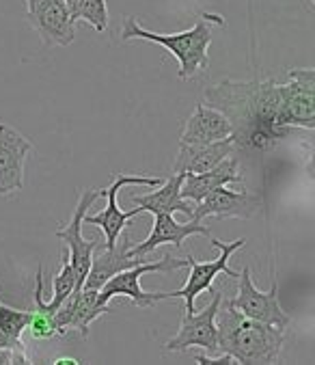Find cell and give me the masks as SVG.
Here are the masks:
<instances>
[{
	"instance_id": "4fadbf2b",
	"label": "cell",
	"mask_w": 315,
	"mask_h": 365,
	"mask_svg": "<svg viewBox=\"0 0 315 365\" xmlns=\"http://www.w3.org/2000/svg\"><path fill=\"white\" fill-rule=\"evenodd\" d=\"M190 236H210V230L201 221H195V218H192V223H177L173 214H153L151 234L140 245L130 247V255L145 257L162 245L182 247V242Z\"/></svg>"
},
{
	"instance_id": "e0dca14e",
	"label": "cell",
	"mask_w": 315,
	"mask_h": 365,
	"mask_svg": "<svg viewBox=\"0 0 315 365\" xmlns=\"http://www.w3.org/2000/svg\"><path fill=\"white\" fill-rule=\"evenodd\" d=\"M130 238L125 236L121 242L117 240V245L113 249H104L100 255H95L91 259V268L87 272V279L83 283V287L89 289H100L110 277H115L117 272L125 270V268H134L143 262H147L145 257H134L130 255Z\"/></svg>"
},
{
	"instance_id": "8992f818",
	"label": "cell",
	"mask_w": 315,
	"mask_h": 365,
	"mask_svg": "<svg viewBox=\"0 0 315 365\" xmlns=\"http://www.w3.org/2000/svg\"><path fill=\"white\" fill-rule=\"evenodd\" d=\"M247 242V238H238L233 240L229 245L220 242L218 238H212V245L216 249H220V255L212 262H199L195 257H188V266H190V274H188V281L184 287L171 292V299H184L186 303V314H192L195 312V301L199 294H203V292L212 289V283L218 274H229V277H238V270L229 268V257L242 249Z\"/></svg>"
},
{
	"instance_id": "d6986e66",
	"label": "cell",
	"mask_w": 315,
	"mask_h": 365,
	"mask_svg": "<svg viewBox=\"0 0 315 365\" xmlns=\"http://www.w3.org/2000/svg\"><path fill=\"white\" fill-rule=\"evenodd\" d=\"M73 289H78L76 287V270H73V266L69 262L67 249H63V253H61V270L54 274V281H52V299L50 301H43V279H41V266H39V272H37V279H35V297H33L35 299V309L54 316L56 307L71 294Z\"/></svg>"
},
{
	"instance_id": "7c38bea8",
	"label": "cell",
	"mask_w": 315,
	"mask_h": 365,
	"mask_svg": "<svg viewBox=\"0 0 315 365\" xmlns=\"http://www.w3.org/2000/svg\"><path fill=\"white\" fill-rule=\"evenodd\" d=\"M259 205H262V199L253 192H247V190L235 192V190H229L227 186H220L192 205V218L201 223L207 216L251 218L259 210Z\"/></svg>"
},
{
	"instance_id": "52a82bcc",
	"label": "cell",
	"mask_w": 315,
	"mask_h": 365,
	"mask_svg": "<svg viewBox=\"0 0 315 365\" xmlns=\"http://www.w3.org/2000/svg\"><path fill=\"white\" fill-rule=\"evenodd\" d=\"M240 279V287H238V297L231 299L229 303L238 309L242 316L259 320L264 324H272L279 329H285L291 318L287 316V312H283L281 303H279V285L277 281L272 283V287L268 292H262L255 287L253 279H251V268H242L238 272Z\"/></svg>"
},
{
	"instance_id": "7402d4cb",
	"label": "cell",
	"mask_w": 315,
	"mask_h": 365,
	"mask_svg": "<svg viewBox=\"0 0 315 365\" xmlns=\"http://www.w3.org/2000/svg\"><path fill=\"white\" fill-rule=\"evenodd\" d=\"M26 331H31L33 339H50L56 335V327H54V318L46 312H31V320Z\"/></svg>"
},
{
	"instance_id": "ba28073f",
	"label": "cell",
	"mask_w": 315,
	"mask_h": 365,
	"mask_svg": "<svg viewBox=\"0 0 315 365\" xmlns=\"http://www.w3.org/2000/svg\"><path fill=\"white\" fill-rule=\"evenodd\" d=\"M212 294H214V299L203 312L184 314L175 337H171L167 341L169 352H184L190 348H203L210 354H218L216 314H218V307L222 303V294L220 292H212Z\"/></svg>"
},
{
	"instance_id": "44dd1931",
	"label": "cell",
	"mask_w": 315,
	"mask_h": 365,
	"mask_svg": "<svg viewBox=\"0 0 315 365\" xmlns=\"http://www.w3.org/2000/svg\"><path fill=\"white\" fill-rule=\"evenodd\" d=\"M31 320V312H18L0 303V333H5L9 339L18 341L22 339V333L26 331Z\"/></svg>"
},
{
	"instance_id": "8fae6325",
	"label": "cell",
	"mask_w": 315,
	"mask_h": 365,
	"mask_svg": "<svg viewBox=\"0 0 315 365\" xmlns=\"http://www.w3.org/2000/svg\"><path fill=\"white\" fill-rule=\"evenodd\" d=\"M285 110L289 119V128H315V69L302 67L291 69L289 78L283 85Z\"/></svg>"
},
{
	"instance_id": "ac0fdd59",
	"label": "cell",
	"mask_w": 315,
	"mask_h": 365,
	"mask_svg": "<svg viewBox=\"0 0 315 365\" xmlns=\"http://www.w3.org/2000/svg\"><path fill=\"white\" fill-rule=\"evenodd\" d=\"M186 173H175L171 180H165L160 186H155L153 192L147 195H134L132 201L138 205V212H149V214H188L192 216V203L186 201L180 195L182 182H184Z\"/></svg>"
},
{
	"instance_id": "2e32d148",
	"label": "cell",
	"mask_w": 315,
	"mask_h": 365,
	"mask_svg": "<svg viewBox=\"0 0 315 365\" xmlns=\"http://www.w3.org/2000/svg\"><path fill=\"white\" fill-rule=\"evenodd\" d=\"M233 136L229 119L212 106L199 104L195 113L188 117L184 132L180 136V143H192V145H203V143H214Z\"/></svg>"
},
{
	"instance_id": "ffe728a7",
	"label": "cell",
	"mask_w": 315,
	"mask_h": 365,
	"mask_svg": "<svg viewBox=\"0 0 315 365\" xmlns=\"http://www.w3.org/2000/svg\"><path fill=\"white\" fill-rule=\"evenodd\" d=\"M71 20H85L91 24L98 33H104L108 26V7L106 0H78V7L71 14Z\"/></svg>"
},
{
	"instance_id": "5bb4252c",
	"label": "cell",
	"mask_w": 315,
	"mask_h": 365,
	"mask_svg": "<svg viewBox=\"0 0 315 365\" xmlns=\"http://www.w3.org/2000/svg\"><path fill=\"white\" fill-rule=\"evenodd\" d=\"M238 156L229 154L222 163H218L216 167L203 171V173H195V175H186L180 188V195L190 201L192 205L199 203L203 197H207L212 190L220 188V186H229V184H238L242 182L240 173H238Z\"/></svg>"
},
{
	"instance_id": "277c9868",
	"label": "cell",
	"mask_w": 315,
	"mask_h": 365,
	"mask_svg": "<svg viewBox=\"0 0 315 365\" xmlns=\"http://www.w3.org/2000/svg\"><path fill=\"white\" fill-rule=\"evenodd\" d=\"M165 180L162 178H145V175H125V173H117L115 182L108 188H102V197H106V207L100 214H85L83 223L85 225H95L104 232L106 236V249H113L119 240V236L123 234V230L128 227V221L132 216L140 214L136 207L132 212H123L119 207L117 195L125 188V186H147V188H155L160 186Z\"/></svg>"
},
{
	"instance_id": "9a60e30c",
	"label": "cell",
	"mask_w": 315,
	"mask_h": 365,
	"mask_svg": "<svg viewBox=\"0 0 315 365\" xmlns=\"http://www.w3.org/2000/svg\"><path fill=\"white\" fill-rule=\"evenodd\" d=\"M233 148H235L233 136L214 140V143H203V145L180 143V152H177L173 171L186 173V175L203 173V171L216 167L218 163H222L229 154H233Z\"/></svg>"
},
{
	"instance_id": "6da1fadb",
	"label": "cell",
	"mask_w": 315,
	"mask_h": 365,
	"mask_svg": "<svg viewBox=\"0 0 315 365\" xmlns=\"http://www.w3.org/2000/svg\"><path fill=\"white\" fill-rule=\"evenodd\" d=\"M218 354H229L235 363L274 365L283 348V331L272 324L242 316L231 303L218 307Z\"/></svg>"
},
{
	"instance_id": "603a6c76",
	"label": "cell",
	"mask_w": 315,
	"mask_h": 365,
	"mask_svg": "<svg viewBox=\"0 0 315 365\" xmlns=\"http://www.w3.org/2000/svg\"><path fill=\"white\" fill-rule=\"evenodd\" d=\"M20 346H24V344H22V339L14 341V339H9L5 333H0V348H20Z\"/></svg>"
},
{
	"instance_id": "3957f363",
	"label": "cell",
	"mask_w": 315,
	"mask_h": 365,
	"mask_svg": "<svg viewBox=\"0 0 315 365\" xmlns=\"http://www.w3.org/2000/svg\"><path fill=\"white\" fill-rule=\"evenodd\" d=\"M188 266V257L177 259L173 255H165L162 259L158 262H143L134 268H125L121 272H117L115 277H110L100 289H98V307L102 312H110V301L115 297H125L130 299L136 307H151L160 301H169L171 292H145L140 287V277L147 272H162V270H180Z\"/></svg>"
},
{
	"instance_id": "7a4b0ae2",
	"label": "cell",
	"mask_w": 315,
	"mask_h": 365,
	"mask_svg": "<svg viewBox=\"0 0 315 365\" xmlns=\"http://www.w3.org/2000/svg\"><path fill=\"white\" fill-rule=\"evenodd\" d=\"M210 22L222 26V18L220 16H212V14H201L199 22L182 33H153L147 31L138 24L136 18H125L123 26H121V39L123 41H132V39H143V41H151L167 48V52H171L177 61H180V78L188 81L199 71H203L210 65L207 58V48L212 43V26Z\"/></svg>"
},
{
	"instance_id": "9c48e42d",
	"label": "cell",
	"mask_w": 315,
	"mask_h": 365,
	"mask_svg": "<svg viewBox=\"0 0 315 365\" xmlns=\"http://www.w3.org/2000/svg\"><path fill=\"white\" fill-rule=\"evenodd\" d=\"M26 18L39 33L46 46H71L76 37V22L65 5V0H24Z\"/></svg>"
},
{
	"instance_id": "30bf717a",
	"label": "cell",
	"mask_w": 315,
	"mask_h": 365,
	"mask_svg": "<svg viewBox=\"0 0 315 365\" xmlns=\"http://www.w3.org/2000/svg\"><path fill=\"white\" fill-rule=\"evenodd\" d=\"M33 143L16 128L0 121V195L24 188V167Z\"/></svg>"
},
{
	"instance_id": "5b68a950",
	"label": "cell",
	"mask_w": 315,
	"mask_h": 365,
	"mask_svg": "<svg viewBox=\"0 0 315 365\" xmlns=\"http://www.w3.org/2000/svg\"><path fill=\"white\" fill-rule=\"evenodd\" d=\"M102 197V188H93V190H87L81 195L78 199L76 207H73V214H71V221L67 223V227L63 230H56L54 236L58 240H63L67 245V253H69V262L76 270V287L81 289L85 279H87V272L91 268V259H93V253L95 249L100 247L98 240H87L83 236V218L87 214V210Z\"/></svg>"
},
{
	"instance_id": "d4e9b609",
	"label": "cell",
	"mask_w": 315,
	"mask_h": 365,
	"mask_svg": "<svg viewBox=\"0 0 315 365\" xmlns=\"http://www.w3.org/2000/svg\"><path fill=\"white\" fill-rule=\"evenodd\" d=\"M0 303H3V301H0Z\"/></svg>"
},
{
	"instance_id": "cb8c5ba5",
	"label": "cell",
	"mask_w": 315,
	"mask_h": 365,
	"mask_svg": "<svg viewBox=\"0 0 315 365\" xmlns=\"http://www.w3.org/2000/svg\"><path fill=\"white\" fill-rule=\"evenodd\" d=\"M54 363H78L76 359H56Z\"/></svg>"
}]
</instances>
